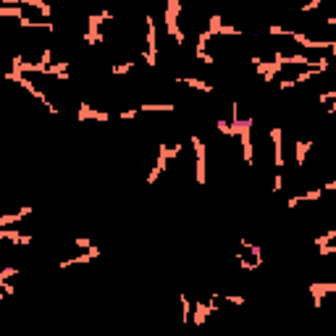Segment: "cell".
<instances>
[{
  "mask_svg": "<svg viewBox=\"0 0 336 336\" xmlns=\"http://www.w3.org/2000/svg\"><path fill=\"white\" fill-rule=\"evenodd\" d=\"M19 268H13V265H8V268H3V271H0V281H11L13 276H19Z\"/></svg>",
  "mask_w": 336,
  "mask_h": 336,
  "instance_id": "obj_15",
  "label": "cell"
},
{
  "mask_svg": "<svg viewBox=\"0 0 336 336\" xmlns=\"http://www.w3.org/2000/svg\"><path fill=\"white\" fill-rule=\"evenodd\" d=\"M252 116L239 121V137H242V150H244V163L252 165Z\"/></svg>",
  "mask_w": 336,
  "mask_h": 336,
  "instance_id": "obj_4",
  "label": "cell"
},
{
  "mask_svg": "<svg viewBox=\"0 0 336 336\" xmlns=\"http://www.w3.org/2000/svg\"><path fill=\"white\" fill-rule=\"evenodd\" d=\"M0 239H11L13 244H32V234H19V231H8V228H0Z\"/></svg>",
  "mask_w": 336,
  "mask_h": 336,
  "instance_id": "obj_10",
  "label": "cell"
},
{
  "mask_svg": "<svg viewBox=\"0 0 336 336\" xmlns=\"http://www.w3.org/2000/svg\"><path fill=\"white\" fill-rule=\"evenodd\" d=\"M97 255H100V247H92V250H87V252L76 255V257H66V260H60V263H58V268H60V271H66V268H71V265H82V263L95 260Z\"/></svg>",
  "mask_w": 336,
  "mask_h": 336,
  "instance_id": "obj_7",
  "label": "cell"
},
{
  "mask_svg": "<svg viewBox=\"0 0 336 336\" xmlns=\"http://www.w3.org/2000/svg\"><path fill=\"white\" fill-rule=\"evenodd\" d=\"M326 24H328V26H336V16H328V19H326Z\"/></svg>",
  "mask_w": 336,
  "mask_h": 336,
  "instance_id": "obj_20",
  "label": "cell"
},
{
  "mask_svg": "<svg viewBox=\"0 0 336 336\" xmlns=\"http://www.w3.org/2000/svg\"><path fill=\"white\" fill-rule=\"evenodd\" d=\"M271 140H273V160H276V171H281L284 168V131L281 126H271Z\"/></svg>",
  "mask_w": 336,
  "mask_h": 336,
  "instance_id": "obj_6",
  "label": "cell"
},
{
  "mask_svg": "<svg viewBox=\"0 0 336 336\" xmlns=\"http://www.w3.org/2000/svg\"><path fill=\"white\" fill-rule=\"evenodd\" d=\"M192 147H194V155H197V163H194V168H197V184H205V181H208V174H205V145H203L200 137H192Z\"/></svg>",
  "mask_w": 336,
  "mask_h": 336,
  "instance_id": "obj_5",
  "label": "cell"
},
{
  "mask_svg": "<svg viewBox=\"0 0 336 336\" xmlns=\"http://www.w3.org/2000/svg\"><path fill=\"white\" fill-rule=\"evenodd\" d=\"M315 8H320V0H310V3H305L299 11H302V13H308V11H315Z\"/></svg>",
  "mask_w": 336,
  "mask_h": 336,
  "instance_id": "obj_17",
  "label": "cell"
},
{
  "mask_svg": "<svg viewBox=\"0 0 336 336\" xmlns=\"http://www.w3.org/2000/svg\"><path fill=\"white\" fill-rule=\"evenodd\" d=\"M179 13H181L179 0H168V6H165V29H168V35L181 45L184 42V35H181V29H179Z\"/></svg>",
  "mask_w": 336,
  "mask_h": 336,
  "instance_id": "obj_2",
  "label": "cell"
},
{
  "mask_svg": "<svg viewBox=\"0 0 336 336\" xmlns=\"http://www.w3.org/2000/svg\"><path fill=\"white\" fill-rule=\"evenodd\" d=\"M145 26H147V50H145V60H147V66H155V63H158V35H155V21L147 16Z\"/></svg>",
  "mask_w": 336,
  "mask_h": 336,
  "instance_id": "obj_3",
  "label": "cell"
},
{
  "mask_svg": "<svg viewBox=\"0 0 336 336\" xmlns=\"http://www.w3.org/2000/svg\"><path fill=\"white\" fill-rule=\"evenodd\" d=\"M181 150H184V145H171V147H168V145H160V147H158V160H155V168H152L150 176H147V184H155L158 176L165 171V163L171 160V158H176Z\"/></svg>",
  "mask_w": 336,
  "mask_h": 336,
  "instance_id": "obj_1",
  "label": "cell"
},
{
  "mask_svg": "<svg viewBox=\"0 0 336 336\" xmlns=\"http://www.w3.org/2000/svg\"><path fill=\"white\" fill-rule=\"evenodd\" d=\"M74 247H79V250H92L95 244H92V239H89V237H79V239H74Z\"/></svg>",
  "mask_w": 336,
  "mask_h": 336,
  "instance_id": "obj_16",
  "label": "cell"
},
{
  "mask_svg": "<svg viewBox=\"0 0 336 336\" xmlns=\"http://www.w3.org/2000/svg\"><path fill=\"white\" fill-rule=\"evenodd\" d=\"M176 82L187 84V87H192V89H200V92H213V84L197 79V76H176Z\"/></svg>",
  "mask_w": 336,
  "mask_h": 336,
  "instance_id": "obj_9",
  "label": "cell"
},
{
  "mask_svg": "<svg viewBox=\"0 0 336 336\" xmlns=\"http://www.w3.org/2000/svg\"><path fill=\"white\" fill-rule=\"evenodd\" d=\"M313 147L310 140H299L294 142V152H297V165H305V155H308V150Z\"/></svg>",
  "mask_w": 336,
  "mask_h": 336,
  "instance_id": "obj_12",
  "label": "cell"
},
{
  "mask_svg": "<svg viewBox=\"0 0 336 336\" xmlns=\"http://www.w3.org/2000/svg\"><path fill=\"white\" fill-rule=\"evenodd\" d=\"M328 292H333L336 294V284H310V294H313V299H315V308H320L323 305V294H328Z\"/></svg>",
  "mask_w": 336,
  "mask_h": 336,
  "instance_id": "obj_8",
  "label": "cell"
},
{
  "mask_svg": "<svg viewBox=\"0 0 336 336\" xmlns=\"http://www.w3.org/2000/svg\"><path fill=\"white\" fill-rule=\"evenodd\" d=\"M179 299H181V313H184V315H181V320H184V326H189V320H192V310H189V299H187V294H181Z\"/></svg>",
  "mask_w": 336,
  "mask_h": 336,
  "instance_id": "obj_13",
  "label": "cell"
},
{
  "mask_svg": "<svg viewBox=\"0 0 336 336\" xmlns=\"http://www.w3.org/2000/svg\"><path fill=\"white\" fill-rule=\"evenodd\" d=\"M223 299H228V302H234V305H244V297L242 294H221Z\"/></svg>",
  "mask_w": 336,
  "mask_h": 336,
  "instance_id": "obj_18",
  "label": "cell"
},
{
  "mask_svg": "<svg viewBox=\"0 0 336 336\" xmlns=\"http://www.w3.org/2000/svg\"><path fill=\"white\" fill-rule=\"evenodd\" d=\"M131 69H134V63H129V60H126V63H116V66H111V74L121 76V74H129Z\"/></svg>",
  "mask_w": 336,
  "mask_h": 336,
  "instance_id": "obj_14",
  "label": "cell"
},
{
  "mask_svg": "<svg viewBox=\"0 0 336 336\" xmlns=\"http://www.w3.org/2000/svg\"><path fill=\"white\" fill-rule=\"evenodd\" d=\"M32 210H35V208H21L19 213H11V216H0V228L11 226L13 221H21V218H26V216H32Z\"/></svg>",
  "mask_w": 336,
  "mask_h": 336,
  "instance_id": "obj_11",
  "label": "cell"
},
{
  "mask_svg": "<svg viewBox=\"0 0 336 336\" xmlns=\"http://www.w3.org/2000/svg\"><path fill=\"white\" fill-rule=\"evenodd\" d=\"M0 289H3L6 294H13V286H11L8 281H0ZM6 294H3V297H6Z\"/></svg>",
  "mask_w": 336,
  "mask_h": 336,
  "instance_id": "obj_19",
  "label": "cell"
}]
</instances>
